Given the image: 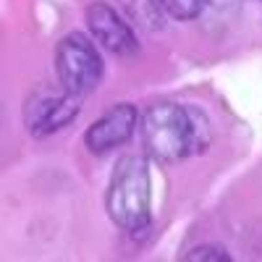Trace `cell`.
Listing matches in <instances>:
<instances>
[{
  "mask_svg": "<svg viewBox=\"0 0 262 262\" xmlns=\"http://www.w3.org/2000/svg\"><path fill=\"white\" fill-rule=\"evenodd\" d=\"M144 155L155 163H179L210 144V126L202 111L179 102H155L139 118Z\"/></svg>",
  "mask_w": 262,
  "mask_h": 262,
  "instance_id": "6da1fadb",
  "label": "cell"
},
{
  "mask_svg": "<svg viewBox=\"0 0 262 262\" xmlns=\"http://www.w3.org/2000/svg\"><path fill=\"white\" fill-rule=\"evenodd\" d=\"M107 217L126 233H142L152 226V170L144 155H123L105 191Z\"/></svg>",
  "mask_w": 262,
  "mask_h": 262,
  "instance_id": "7a4b0ae2",
  "label": "cell"
},
{
  "mask_svg": "<svg viewBox=\"0 0 262 262\" xmlns=\"http://www.w3.org/2000/svg\"><path fill=\"white\" fill-rule=\"evenodd\" d=\"M105 63L92 37L84 32H69L55 45V76L58 84L74 97H86L102 81Z\"/></svg>",
  "mask_w": 262,
  "mask_h": 262,
  "instance_id": "3957f363",
  "label": "cell"
},
{
  "mask_svg": "<svg viewBox=\"0 0 262 262\" xmlns=\"http://www.w3.org/2000/svg\"><path fill=\"white\" fill-rule=\"evenodd\" d=\"M79 100L71 92L60 90H50V86H39L37 92L29 95L27 105H24V123L32 137L42 139L63 131L69 123L76 121L79 116Z\"/></svg>",
  "mask_w": 262,
  "mask_h": 262,
  "instance_id": "277c9868",
  "label": "cell"
},
{
  "mask_svg": "<svg viewBox=\"0 0 262 262\" xmlns=\"http://www.w3.org/2000/svg\"><path fill=\"white\" fill-rule=\"evenodd\" d=\"M84 21H86V29H90V37L100 42L107 53H113L118 58H128L139 50V42L131 24L105 0H95V3L86 6Z\"/></svg>",
  "mask_w": 262,
  "mask_h": 262,
  "instance_id": "5b68a950",
  "label": "cell"
},
{
  "mask_svg": "<svg viewBox=\"0 0 262 262\" xmlns=\"http://www.w3.org/2000/svg\"><path fill=\"white\" fill-rule=\"evenodd\" d=\"M139 111L131 102H118L111 111H105L90 128L84 131V147L92 155H105L116 147H123L131 142V137L137 134L139 126Z\"/></svg>",
  "mask_w": 262,
  "mask_h": 262,
  "instance_id": "8992f818",
  "label": "cell"
},
{
  "mask_svg": "<svg viewBox=\"0 0 262 262\" xmlns=\"http://www.w3.org/2000/svg\"><path fill=\"white\" fill-rule=\"evenodd\" d=\"M128 16L144 29H163V16L158 0H123Z\"/></svg>",
  "mask_w": 262,
  "mask_h": 262,
  "instance_id": "52a82bcc",
  "label": "cell"
},
{
  "mask_svg": "<svg viewBox=\"0 0 262 262\" xmlns=\"http://www.w3.org/2000/svg\"><path fill=\"white\" fill-rule=\"evenodd\" d=\"M158 3L173 18H179V21H194V18L202 16L207 0H158Z\"/></svg>",
  "mask_w": 262,
  "mask_h": 262,
  "instance_id": "ba28073f",
  "label": "cell"
},
{
  "mask_svg": "<svg viewBox=\"0 0 262 262\" xmlns=\"http://www.w3.org/2000/svg\"><path fill=\"white\" fill-rule=\"evenodd\" d=\"M200 259H212V262H231V254L223 247H215V244H202V247H194L191 252L184 254V262H200Z\"/></svg>",
  "mask_w": 262,
  "mask_h": 262,
  "instance_id": "9c48e42d",
  "label": "cell"
}]
</instances>
